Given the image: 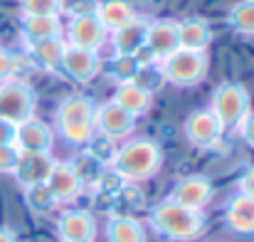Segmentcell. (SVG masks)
I'll return each instance as SVG.
<instances>
[{"mask_svg": "<svg viewBox=\"0 0 254 242\" xmlns=\"http://www.w3.org/2000/svg\"><path fill=\"white\" fill-rule=\"evenodd\" d=\"M25 205L35 215H47L57 208V200H55L52 190L47 188V183H37V185L25 188Z\"/></svg>", "mask_w": 254, "mask_h": 242, "instance_id": "d4e9b609", "label": "cell"}, {"mask_svg": "<svg viewBox=\"0 0 254 242\" xmlns=\"http://www.w3.org/2000/svg\"><path fill=\"white\" fill-rule=\"evenodd\" d=\"M64 47L67 42L62 37L57 40H47V42H40V45H32L30 47V57L35 65H40L42 70L47 72H55L62 67V55H64Z\"/></svg>", "mask_w": 254, "mask_h": 242, "instance_id": "cb8c5ba5", "label": "cell"}, {"mask_svg": "<svg viewBox=\"0 0 254 242\" xmlns=\"http://www.w3.org/2000/svg\"><path fill=\"white\" fill-rule=\"evenodd\" d=\"M52 144H55L52 129L45 121H40L37 116H30V119L20 121L17 129H15V149L17 151L47 154V151H52Z\"/></svg>", "mask_w": 254, "mask_h": 242, "instance_id": "7c38bea8", "label": "cell"}, {"mask_svg": "<svg viewBox=\"0 0 254 242\" xmlns=\"http://www.w3.org/2000/svg\"><path fill=\"white\" fill-rule=\"evenodd\" d=\"M55 159L52 154H35V151H20L17 156V165L12 170L15 180L27 188V185H37V183H47L52 168H55Z\"/></svg>", "mask_w": 254, "mask_h": 242, "instance_id": "5bb4252c", "label": "cell"}, {"mask_svg": "<svg viewBox=\"0 0 254 242\" xmlns=\"http://www.w3.org/2000/svg\"><path fill=\"white\" fill-rule=\"evenodd\" d=\"M240 193H245V195H250L254 198V165H250L242 175H240Z\"/></svg>", "mask_w": 254, "mask_h": 242, "instance_id": "1f68e13d", "label": "cell"}, {"mask_svg": "<svg viewBox=\"0 0 254 242\" xmlns=\"http://www.w3.org/2000/svg\"><path fill=\"white\" fill-rule=\"evenodd\" d=\"M207 75V55L205 52H190V50H175L161 62V77L173 86H195Z\"/></svg>", "mask_w": 254, "mask_h": 242, "instance_id": "5b68a950", "label": "cell"}, {"mask_svg": "<svg viewBox=\"0 0 254 242\" xmlns=\"http://www.w3.org/2000/svg\"><path fill=\"white\" fill-rule=\"evenodd\" d=\"M37 96L35 89L22 80H10L0 84V119L20 124L35 116Z\"/></svg>", "mask_w": 254, "mask_h": 242, "instance_id": "8992f818", "label": "cell"}, {"mask_svg": "<svg viewBox=\"0 0 254 242\" xmlns=\"http://www.w3.org/2000/svg\"><path fill=\"white\" fill-rule=\"evenodd\" d=\"M20 151L12 144H0V173H12L17 165Z\"/></svg>", "mask_w": 254, "mask_h": 242, "instance_id": "4dcf8cb0", "label": "cell"}, {"mask_svg": "<svg viewBox=\"0 0 254 242\" xmlns=\"http://www.w3.org/2000/svg\"><path fill=\"white\" fill-rule=\"evenodd\" d=\"M15 129H17V124L0 119V144H12L15 146Z\"/></svg>", "mask_w": 254, "mask_h": 242, "instance_id": "d6a6232c", "label": "cell"}, {"mask_svg": "<svg viewBox=\"0 0 254 242\" xmlns=\"http://www.w3.org/2000/svg\"><path fill=\"white\" fill-rule=\"evenodd\" d=\"M250 106H252L250 91L240 81H222L220 86H215L210 99V111L215 114V119L225 131L242 126V121L250 114Z\"/></svg>", "mask_w": 254, "mask_h": 242, "instance_id": "277c9868", "label": "cell"}, {"mask_svg": "<svg viewBox=\"0 0 254 242\" xmlns=\"http://www.w3.org/2000/svg\"><path fill=\"white\" fill-rule=\"evenodd\" d=\"M151 20L143 15H133L124 27L111 32V45L116 57H138L146 47V32Z\"/></svg>", "mask_w": 254, "mask_h": 242, "instance_id": "8fae6325", "label": "cell"}, {"mask_svg": "<svg viewBox=\"0 0 254 242\" xmlns=\"http://www.w3.org/2000/svg\"><path fill=\"white\" fill-rule=\"evenodd\" d=\"M225 225L237 235L254 233V198L245 193H235L225 205Z\"/></svg>", "mask_w": 254, "mask_h": 242, "instance_id": "ac0fdd59", "label": "cell"}, {"mask_svg": "<svg viewBox=\"0 0 254 242\" xmlns=\"http://www.w3.org/2000/svg\"><path fill=\"white\" fill-rule=\"evenodd\" d=\"M151 230L168 242H192L205 233V215L202 210L183 208L173 200H161L148 213Z\"/></svg>", "mask_w": 254, "mask_h": 242, "instance_id": "6da1fadb", "label": "cell"}, {"mask_svg": "<svg viewBox=\"0 0 254 242\" xmlns=\"http://www.w3.org/2000/svg\"><path fill=\"white\" fill-rule=\"evenodd\" d=\"M151 60L163 62L168 55L180 50L178 45V20H153L146 32V47Z\"/></svg>", "mask_w": 254, "mask_h": 242, "instance_id": "2e32d148", "label": "cell"}, {"mask_svg": "<svg viewBox=\"0 0 254 242\" xmlns=\"http://www.w3.org/2000/svg\"><path fill=\"white\" fill-rule=\"evenodd\" d=\"M225 129L220 126V121L215 119V114L210 109H197L185 119V139L195 146V149H215L222 141Z\"/></svg>", "mask_w": 254, "mask_h": 242, "instance_id": "ba28073f", "label": "cell"}, {"mask_svg": "<svg viewBox=\"0 0 254 242\" xmlns=\"http://www.w3.org/2000/svg\"><path fill=\"white\" fill-rule=\"evenodd\" d=\"M111 165L124 180L141 183V180L153 178L161 170L163 149L153 139H131L116 151Z\"/></svg>", "mask_w": 254, "mask_h": 242, "instance_id": "7a4b0ae2", "label": "cell"}, {"mask_svg": "<svg viewBox=\"0 0 254 242\" xmlns=\"http://www.w3.org/2000/svg\"><path fill=\"white\" fill-rule=\"evenodd\" d=\"M212 42V30L202 17H183L178 20V45L190 52H207Z\"/></svg>", "mask_w": 254, "mask_h": 242, "instance_id": "44dd1931", "label": "cell"}, {"mask_svg": "<svg viewBox=\"0 0 254 242\" xmlns=\"http://www.w3.org/2000/svg\"><path fill=\"white\" fill-rule=\"evenodd\" d=\"M57 238L60 242H94L96 240V220L86 210H64L57 218Z\"/></svg>", "mask_w": 254, "mask_h": 242, "instance_id": "9a60e30c", "label": "cell"}, {"mask_svg": "<svg viewBox=\"0 0 254 242\" xmlns=\"http://www.w3.org/2000/svg\"><path fill=\"white\" fill-rule=\"evenodd\" d=\"M106 240L109 242H148L146 225L131 215H114L106 223Z\"/></svg>", "mask_w": 254, "mask_h": 242, "instance_id": "7402d4cb", "label": "cell"}, {"mask_svg": "<svg viewBox=\"0 0 254 242\" xmlns=\"http://www.w3.org/2000/svg\"><path fill=\"white\" fill-rule=\"evenodd\" d=\"M0 242H17V235L10 228H0Z\"/></svg>", "mask_w": 254, "mask_h": 242, "instance_id": "e575fe53", "label": "cell"}, {"mask_svg": "<svg viewBox=\"0 0 254 242\" xmlns=\"http://www.w3.org/2000/svg\"><path fill=\"white\" fill-rule=\"evenodd\" d=\"M114 101L121 106V109H126L128 114H133L136 119L138 116H143V114H148L151 111V106H153V94H151V89H146V86H141L138 81H119V86H116V91H114Z\"/></svg>", "mask_w": 254, "mask_h": 242, "instance_id": "d6986e66", "label": "cell"}, {"mask_svg": "<svg viewBox=\"0 0 254 242\" xmlns=\"http://www.w3.org/2000/svg\"><path fill=\"white\" fill-rule=\"evenodd\" d=\"M215 195V188H212V180L205 178V175H185L180 178L173 190H170L168 200L183 205V208H190V210H202Z\"/></svg>", "mask_w": 254, "mask_h": 242, "instance_id": "9c48e42d", "label": "cell"}, {"mask_svg": "<svg viewBox=\"0 0 254 242\" xmlns=\"http://www.w3.org/2000/svg\"><path fill=\"white\" fill-rule=\"evenodd\" d=\"M94 129H96L104 139L119 141V139L131 136V131L136 129V116L128 114L126 109H121V106L111 99V101H104L101 106H96Z\"/></svg>", "mask_w": 254, "mask_h": 242, "instance_id": "52a82bcc", "label": "cell"}, {"mask_svg": "<svg viewBox=\"0 0 254 242\" xmlns=\"http://www.w3.org/2000/svg\"><path fill=\"white\" fill-rule=\"evenodd\" d=\"M20 70H22V60L17 55H12L10 50L0 47V84L15 80L20 75Z\"/></svg>", "mask_w": 254, "mask_h": 242, "instance_id": "f1b7e54d", "label": "cell"}, {"mask_svg": "<svg viewBox=\"0 0 254 242\" xmlns=\"http://www.w3.org/2000/svg\"><path fill=\"white\" fill-rule=\"evenodd\" d=\"M106 30L94 12H77L67 27V45L99 52L106 42Z\"/></svg>", "mask_w": 254, "mask_h": 242, "instance_id": "30bf717a", "label": "cell"}, {"mask_svg": "<svg viewBox=\"0 0 254 242\" xmlns=\"http://www.w3.org/2000/svg\"><path fill=\"white\" fill-rule=\"evenodd\" d=\"M227 22L240 35H254V0H240L230 10Z\"/></svg>", "mask_w": 254, "mask_h": 242, "instance_id": "484cf974", "label": "cell"}, {"mask_svg": "<svg viewBox=\"0 0 254 242\" xmlns=\"http://www.w3.org/2000/svg\"><path fill=\"white\" fill-rule=\"evenodd\" d=\"M94 15L99 17V22L104 25L106 32H114V30L124 27L136 12L126 0H104L101 5L94 7Z\"/></svg>", "mask_w": 254, "mask_h": 242, "instance_id": "603a6c76", "label": "cell"}, {"mask_svg": "<svg viewBox=\"0 0 254 242\" xmlns=\"http://www.w3.org/2000/svg\"><path fill=\"white\" fill-rule=\"evenodd\" d=\"M242 136H245V141L254 149V114L252 111H250V114H247V119L242 121Z\"/></svg>", "mask_w": 254, "mask_h": 242, "instance_id": "836d02e7", "label": "cell"}, {"mask_svg": "<svg viewBox=\"0 0 254 242\" xmlns=\"http://www.w3.org/2000/svg\"><path fill=\"white\" fill-rule=\"evenodd\" d=\"M47 188L52 190L57 205H69V203H74V200L82 195V190H84V185H82L79 175L74 173L72 163H64V161L55 163V168H52V173H50V178H47Z\"/></svg>", "mask_w": 254, "mask_h": 242, "instance_id": "e0dca14e", "label": "cell"}, {"mask_svg": "<svg viewBox=\"0 0 254 242\" xmlns=\"http://www.w3.org/2000/svg\"><path fill=\"white\" fill-rule=\"evenodd\" d=\"M138 70H141V65H138L136 57H116V75H119L121 81L136 80Z\"/></svg>", "mask_w": 254, "mask_h": 242, "instance_id": "f546056e", "label": "cell"}, {"mask_svg": "<svg viewBox=\"0 0 254 242\" xmlns=\"http://www.w3.org/2000/svg\"><path fill=\"white\" fill-rule=\"evenodd\" d=\"M67 0H20L22 15H60Z\"/></svg>", "mask_w": 254, "mask_h": 242, "instance_id": "83f0119b", "label": "cell"}, {"mask_svg": "<svg viewBox=\"0 0 254 242\" xmlns=\"http://www.w3.org/2000/svg\"><path fill=\"white\" fill-rule=\"evenodd\" d=\"M72 168H74V173L79 175L82 185L96 183V180L101 178V173H104V163L99 161L96 156H91V154H82L77 161L72 163Z\"/></svg>", "mask_w": 254, "mask_h": 242, "instance_id": "4316f807", "label": "cell"}, {"mask_svg": "<svg viewBox=\"0 0 254 242\" xmlns=\"http://www.w3.org/2000/svg\"><path fill=\"white\" fill-rule=\"evenodd\" d=\"M94 114H96V104L82 96V94H72V96H64L60 104H57V111H55V126L60 131V136L72 144V146H86L96 129H94Z\"/></svg>", "mask_w": 254, "mask_h": 242, "instance_id": "3957f363", "label": "cell"}, {"mask_svg": "<svg viewBox=\"0 0 254 242\" xmlns=\"http://www.w3.org/2000/svg\"><path fill=\"white\" fill-rule=\"evenodd\" d=\"M62 70L67 72L69 80L86 84V81H91L101 72V57L94 50L67 45L64 47V55H62Z\"/></svg>", "mask_w": 254, "mask_h": 242, "instance_id": "4fadbf2b", "label": "cell"}, {"mask_svg": "<svg viewBox=\"0 0 254 242\" xmlns=\"http://www.w3.org/2000/svg\"><path fill=\"white\" fill-rule=\"evenodd\" d=\"M22 37L27 47L62 37L60 15H22Z\"/></svg>", "mask_w": 254, "mask_h": 242, "instance_id": "ffe728a7", "label": "cell"}]
</instances>
